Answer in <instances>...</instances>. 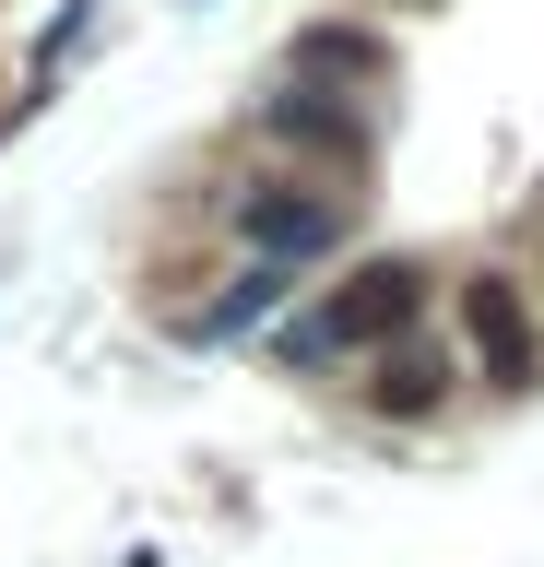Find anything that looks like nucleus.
<instances>
[{
	"label": "nucleus",
	"mask_w": 544,
	"mask_h": 567,
	"mask_svg": "<svg viewBox=\"0 0 544 567\" xmlns=\"http://www.w3.org/2000/svg\"><path fill=\"white\" fill-rule=\"evenodd\" d=\"M273 142H296V154H331V166H356V154H367V131L343 118V106H320V95H285V106H273Z\"/></svg>",
	"instance_id": "39448f33"
},
{
	"label": "nucleus",
	"mask_w": 544,
	"mask_h": 567,
	"mask_svg": "<svg viewBox=\"0 0 544 567\" xmlns=\"http://www.w3.org/2000/svg\"><path fill=\"white\" fill-rule=\"evenodd\" d=\"M237 237L260 248V260H320V248H343V202L331 189H285V177H260L249 202H237Z\"/></svg>",
	"instance_id": "7ed1b4c3"
},
{
	"label": "nucleus",
	"mask_w": 544,
	"mask_h": 567,
	"mask_svg": "<svg viewBox=\"0 0 544 567\" xmlns=\"http://www.w3.org/2000/svg\"><path fill=\"white\" fill-rule=\"evenodd\" d=\"M462 343H473V367H485V390H544V331H533V296L509 272L462 284Z\"/></svg>",
	"instance_id": "f03ea898"
},
{
	"label": "nucleus",
	"mask_w": 544,
	"mask_h": 567,
	"mask_svg": "<svg viewBox=\"0 0 544 567\" xmlns=\"http://www.w3.org/2000/svg\"><path fill=\"white\" fill-rule=\"evenodd\" d=\"M296 71H379V48H367V35H308V48H296Z\"/></svg>",
	"instance_id": "0eeeda50"
},
{
	"label": "nucleus",
	"mask_w": 544,
	"mask_h": 567,
	"mask_svg": "<svg viewBox=\"0 0 544 567\" xmlns=\"http://www.w3.org/2000/svg\"><path fill=\"white\" fill-rule=\"evenodd\" d=\"M414 308H427V272L414 260H356V272L331 284L308 319H285V367H343V354H379L414 331Z\"/></svg>",
	"instance_id": "f257e3e1"
},
{
	"label": "nucleus",
	"mask_w": 544,
	"mask_h": 567,
	"mask_svg": "<svg viewBox=\"0 0 544 567\" xmlns=\"http://www.w3.org/2000/svg\"><path fill=\"white\" fill-rule=\"evenodd\" d=\"M438 402H450V354L438 343H379V367H367V414H391V425H427Z\"/></svg>",
	"instance_id": "20e7f679"
},
{
	"label": "nucleus",
	"mask_w": 544,
	"mask_h": 567,
	"mask_svg": "<svg viewBox=\"0 0 544 567\" xmlns=\"http://www.w3.org/2000/svg\"><path fill=\"white\" fill-rule=\"evenodd\" d=\"M273 296H285V260H249V272L225 284V308L202 319V331H249V319H273Z\"/></svg>",
	"instance_id": "423d86ee"
}]
</instances>
